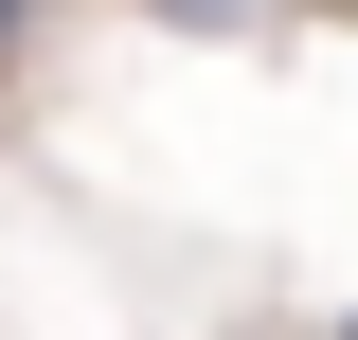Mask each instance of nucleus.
I'll return each mask as SVG.
<instances>
[{
	"label": "nucleus",
	"instance_id": "obj_1",
	"mask_svg": "<svg viewBox=\"0 0 358 340\" xmlns=\"http://www.w3.org/2000/svg\"><path fill=\"white\" fill-rule=\"evenodd\" d=\"M341 340H358V323H341Z\"/></svg>",
	"mask_w": 358,
	"mask_h": 340
}]
</instances>
